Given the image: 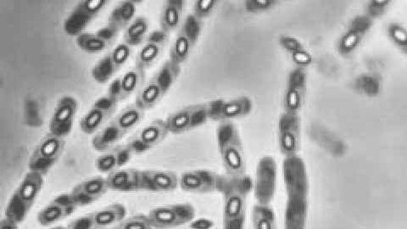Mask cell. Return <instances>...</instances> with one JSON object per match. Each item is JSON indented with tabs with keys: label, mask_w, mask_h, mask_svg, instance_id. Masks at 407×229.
I'll return each mask as SVG.
<instances>
[{
	"label": "cell",
	"mask_w": 407,
	"mask_h": 229,
	"mask_svg": "<svg viewBox=\"0 0 407 229\" xmlns=\"http://www.w3.org/2000/svg\"><path fill=\"white\" fill-rule=\"evenodd\" d=\"M287 194L284 229H306L309 214V183L304 162L297 156L287 157L284 163Z\"/></svg>",
	"instance_id": "cell-1"
},
{
	"label": "cell",
	"mask_w": 407,
	"mask_h": 229,
	"mask_svg": "<svg viewBox=\"0 0 407 229\" xmlns=\"http://www.w3.org/2000/svg\"><path fill=\"white\" fill-rule=\"evenodd\" d=\"M253 188L250 177H224L220 193L223 197V229L246 228L247 199Z\"/></svg>",
	"instance_id": "cell-2"
},
{
	"label": "cell",
	"mask_w": 407,
	"mask_h": 229,
	"mask_svg": "<svg viewBox=\"0 0 407 229\" xmlns=\"http://www.w3.org/2000/svg\"><path fill=\"white\" fill-rule=\"evenodd\" d=\"M45 185L43 175L30 172L24 175L12 193L5 209V216L20 224L27 219Z\"/></svg>",
	"instance_id": "cell-3"
},
{
	"label": "cell",
	"mask_w": 407,
	"mask_h": 229,
	"mask_svg": "<svg viewBox=\"0 0 407 229\" xmlns=\"http://www.w3.org/2000/svg\"><path fill=\"white\" fill-rule=\"evenodd\" d=\"M218 145L227 176L246 174V157L238 129L231 122H224L218 128Z\"/></svg>",
	"instance_id": "cell-4"
},
{
	"label": "cell",
	"mask_w": 407,
	"mask_h": 229,
	"mask_svg": "<svg viewBox=\"0 0 407 229\" xmlns=\"http://www.w3.org/2000/svg\"><path fill=\"white\" fill-rule=\"evenodd\" d=\"M65 141L61 137L47 133L37 144L27 162L30 172L46 177L64 152Z\"/></svg>",
	"instance_id": "cell-5"
},
{
	"label": "cell",
	"mask_w": 407,
	"mask_h": 229,
	"mask_svg": "<svg viewBox=\"0 0 407 229\" xmlns=\"http://www.w3.org/2000/svg\"><path fill=\"white\" fill-rule=\"evenodd\" d=\"M202 22L189 15L181 26L170 48V61L181 66L189 59L202 33Z\"/></svg>",
	"instance_id": "cell-6"
},
{
	"label": "cell",
	"mask_w": 407,
	"mask_h": 229,
	"mask_svg": "<svg viewBox=\"0 0 407 229\" xmlns=\"http://www.w3.org/2000/svg\"><path fill=\"white\" fill-rule=\"evenodd\" d=\"M148 216L153 228L171 229L192 222L195 209L189 203L173 204L154 208Z\"/></svg>",
	"instance_id": "cell-7"
},
{
	"label": "cell",
	"mask_w": 407,
	"mask_h": 229,
	"mask_svg": "<svg viewBox=\"0 0 407 229\" xmlns=\"http://www.w3.org/2000/svg\"><path fill=\"white\" fill-rule=\"evenodd\" d=\"M109 0H84L79 2L63 22V30L68 36L77 37L84 32L89 24L109 5Z\"/></svg>",
	"instance_id": "cell-8"
},
{
	"label": "cell",
	"mask_w": 407,
	"mask_h": 229,
	"mask_svg": "<svg viewBox=\"0 0 407 229\" xmlns=\"http://www.w3.org/2000/svg\"><path fill=\"white\" fill-rule=\"evenodd\" d=\"M78 110L79 103L76 98L70 95L61 97L49 119V133L65 140L73 130Z\"/></svg>",
	"instance_id": "cell-9"
},
{
	"label": "cell",
	"mask_w": 407,
	"mask_h": 229,
	"mask_svg": "<svg viewBox=\"0 0 407 229\" xmlns=\"http://www.w3.org/2000/svg\"><path fill=\"white\" fill-rule=\"evenodd\" d=\"M224 176L213 171L192 170L182 173L178 177V186L182 190L191 194H210L220 192Z\"/></svg>",
	"instance_id": "cell-10"
},
{
	"label": "cell",
	"mask_w": 407,
	"mask_h": 229,
	"mask_svg": "<svg viewBox=\"0 0 407 229\" xmlns=\"http://www.w3.org/2000/svg\"><path fill=\"white\" fill-rule=\"evenodd\" d=\"M210 120L209 110L206 105H195L182 108L165 120L169 133L182 135L192 129L201 128Z\"/></svg>",
	"instance_id": "cell-11"
},
{
	"label": "cell",
	"mask_w": 407,
	"mask_h": 229,
	"mask_svg": "<svg viewBox=\"0 0 407 229\" xmlns=\"http://www.w3.org/2000/svg\"><path fill=\"white\" fill-rule=\"evenodd\" d=\"M277 188V165L272 157H264L256 169L254 185L257 204L270 205L275 197Z\"/></svg>",
	"instance_id": "cell-12"
},
{
	"label": "cell",
	"mask_w": 407,
	"mask_h": 229,
	"mask_svg": "<svg viewBox=\"0 0 407 229\" xmlns=\"http://www.w3.org/2000/svg\"><path fill=\"white\" fill-rule=\"evenodd\" d=\"M132 48L124 42L104 56L92 69V77L99 83H106L126 65L132 56Z\"/></svg>",
	"instance_id": "cell-13"
},
{
	"label": "cell",
	"mask_w": 407,
	"mask_h": 229,
	"mask_svg": "<svg viewBox=\"0 0 407 229\" xmlns=\"http://www.w3.org/2000/svg\"><path fill=\"white\" fill-rule=\"evenodd\" d=\"M118 103L107 94L97 99L79 122L81 131L87 135H92L101 130L113 114Z\"/></svg>",
	"instance_id": "cell-14"
},
{
	"label": "cell",
	"mask_w": 407,
	"mask_h": 229,
	"mask_svg": "<svg viewBox=\"0 0 407 229\" xmlns=\"http://www.w3.org/2000/svg\"><path fill=\"white\" fill-rule=\"evenodd\" d=\"M168 133L165 120H154L141 128L127 144L130 145L134 156L143 155L160 144L168 137Z\"/></svg>",
	"instance_id": "cell-15"
},
{
	"label": "cell",
	"mask_w": 407,
	"mask_h": 229,
	"mask_svg": "<svg viewBox=\"0 0 407 229\" xmlns=\"http://www.w3.org/2000/svg\"><path fill=\"white\" fill-rule=\"evenodd\" d=\"M77 209L70 193L56 195L52 201L39 211L37 222L42 227H51L72 216Z\"/></svg>",
	"instance_id": "cell-16"
},
{
	"label": "cell",
	"mask_w": 407,
	"mask_h": 229,
	"mask_svg": "<svg viewBox=\"0 0 407 229\" xmlns=\"http://www.w3.org/2000/svg\"><path fill=\"white\" fill-rule=\"evenodd\" d=\"M169 35L161 30H156L149 35L147 39L140 45L137 53L135 66L146 70L155 65L163 55L168 44Z\"/></svg>",
	"instance_id": "cell-17"
},
{
	"label": "cell",
	"mask_w": 407,
	"mask_h": 229,
	"mask_svg": "<svg viewBox=\"0 0 407 229\" xmlns=\"http://www.w3.org/2000/svg\"><path fill=\"white\" fill-rule=\"evenodd\" d=\"M108 188L106 178L94 176L75 186L70 194L78 207L88 206L105 195Z\"/></svg>",
	"instance_id": "cell-18"
},
{
	"label": "cell",
	"mask_w": 407,
	"mask_h": 229,
	"mask_svg": "<svg viewBox=\"0 0 407 229\" xmlns=\"http://www.w3.org/2000/svg\"><path fill=\"white\" fill-rule=\"evenodd\" d=\"M210 120L231 122L243 118L251 109V102L246 97L231 99L228 101H215L207 104Z\"/></svg>",
	"instance_id": "cell-19"
},
{
	"label": "cell",
	"mask_w": 407,
	"mask_h": 229,
	"mask_svg": "<svg viewBox=\"0 0 407 229\" xmlns=\"http://www.w3.org/2000/svg\"><path fill=\"white\" fill-rule=\"evenodd\" d=\"M178 176L167 170L141 171V191L154 193H168L177 190Z\"/></svg>",
	"instance_id": "cell-20"
},
{
	"label": "cell",
	"mask_w": 407,
	"mask_h": 229,
	"mask_svg": "<svg viewBox=\"0 0 407 229\" xmlns=\"http://www.w3.org/2000/svg\"><path fill=\"white\" fill-rule=\"evenodd\" d=\"M280 147L287 157L296 156L300 149V124L296 113L287 112L280 125Z\"/></svg>",
	"instance_id": "cell-21"
},
{
	"label": "cell",
	"mask_w": 407,
	"mask_h": 229,
	"mask_svg": "<svg viewBox=\"0 0 407 229\" xmlns=\"http://www.w3.org/2000/svg\"><path fill=\"white\" fill-rule=\"evenodd\" d=\"M118 32L106 26L97 32H82L76 37V45L82 51L99 54L106 51L113 44Z\"/></svg>",
	"instance_id": "cell-22"
},
{
	"label": "cell",
	"mask_w": 407,
	"mask_h": 229,
	"mask_svg": "<svg viewBox=\"0 0 407 229\" xmlns=\"http://www.w3.org/2000/svg\"><path fill=\"white\" fill-rule=\"evenodd\" d=\"M134 156V154L130 145H118L96 158L95 168L99 173L108 175L115 170L124 168Z\"/></svg>",
	"instance_id": "cell-23"
},
{
	"label": "cell",
	"mask_w": 407,
	"mask_h": 229,
	"mask_svg": "<svg viewBox=\"0 0 407 229\" xmlns=\"http://www.w3.org/2000/svg\"><path fill=\"white\" fill-rule=\"evenodd\" d=\"M108 188L116 192L132 193L141 191V171L119 168L106 177Z\"/></svg>",
	"instance_id": "cell-24"
},
{
	"label": "cell",
	"mask_w": 407,
	"mask_h": 229,
	"mask_svg": "<svg viewBox=\"0 0 407 229\" xmlns=\"http://www.w3.org/2000/svg\"><path fill=\"white\" fill-rule=\"evenodd\" d=\"M167 92L155 76L140 87L136 94L135 105L146 111L153 109L161 101Z\"/></svg>",
	"instance_id": "cell-25"
},
{
	"label": "cell",
	"mask_w": 407,
	"mask_h": 229,
	"mask_svg": "<svg viewBox=\"0 0 407 229\" xmlns=\"http://www.w3.org/2000/svg\"><path fill=\"white\" fill-rule=\"evenodd\" d=\"M186 2L184 0H168L162 7L160 16L161 30L169 35L180 28Z\"/></svg>",
	"instance_id": "cell-26"
},
{
	"label": "cell",
	"mask_w": 407,
	"mask_h": 229,
	"mask_svg": "<svg viewBox=\"0 0 407 229\" xmlns=\"http://www.w3.org/2000/svg\"><path fill=\"white\" fill-rule=\"evenodd\" d=\"M306 92V74L302 70H296L290 75L286 106L288 112L296 113L301 107Z\"/></svg>",
	"instance_id": "cell-27"
},
{
	"label": "cell",
	"mask_w": 407,
	"mask_h": 229,
	"mask_svg": "<svg viewBox=\"0 0 407 229\" xmlns=\"http://www.w3.org/2000/svg\"><path fill=\"white\" fill-rule=\"evenodd\" d=\"M137 4L132 0L123 1L116 6L109 16L107 26L115 32L126 29L136 18Z\"/></svg>",
	"instance_id": "cell-28"
},
{
	"label": "cell",
	"mask_w": 407,
	"mask_h": 229,
	"mask_svg": "<svg viewBox=\"0 0 407 229\" xmlns=\"http://www.w3.org/2000/svg\"><path fill=\"white\" fill-rule=\"evenodd\" d=\"M116 125L112 122L99 130L93 137L92 147L95 151L105 153L118 147V143L125 136Z\"/></svg>",
	"instance_id": "cell-29"
},
{
	"label": "cell",
	"mask_w": 407,
	"mask_h": 229,
	"mask_svg": "<svg viewBox=\"0 0 407 229\" xmlns=\"http://www.w3.org/2000/svg\"><path fill=\"white\" fill-rule=\"evenodd\" d=\"M127 208L123 204L114 203L93 212L96 229H106L112 225L122 223L126 218Z\"/></svg>",
	"instance_id": "cell-30"
},
{
	"label": "cell",
	"mask_w": 407,
	"mask_h": 229,
	"mask_svg": "<svg viewBox=\"0 0 407 229\" xmlns=\"http://www.w3.org/2000/svg\"><path fill=\"white\" fill-rule=\"evenodd\" d=\"M144 78L145 70L136 66L119 78L120 101L138 93L140 87L144 85Z\"/></svg>",
	"instance_id": "cell-31"
},
{
	"label": "cell",
	"mask_w": 407,
	"mask_h": 229,
	"mask_svg": "<svg viewBox=\"0 0 407 229\" xmlns=\"http://www.w3.org/2000/svg\"><path fill=\"white\" fill-rule=\"evenodd\" d=\"M149 30V22L145 16H137L132 23L125 29L123 42L131 48L137 47L147 39Z\"/></svg>",
	"instance_id": "cell-32"
},
{
	"label": "cell",
	"mask_w": 407,
	"mask_h": 229,
	"mask_svg": "<svg viewBox=\"0 0 407 229\" xmlns=\"http://www.w3.org/2000/svg\"><path fill=\"white\" fill-rule=\"evenodd\" d=\"M144 118V111L134 105L128 106L112 120L120 131L127 135L132 129L139 126Z\"/></svg>",
	"instance_id": "cell-33"
},
{
	"label": "cell",
	"mask_w": 407,
	"mask_h": 229,
	"mask_svg": "<svg viewBox=\"0 0 407 229\" xmlns=\"http://www.w3.org/2000/svg\"><path fill=\"white\" fill-rule=\"evenodd\" d=\"M254 229H277L275 211L270 205L256 204L252 210Z\"/></svg>",
	"instance_id": "cell-34"
},
{
	"label": "cell",
	"mask_w": 407,
	"mask_h": 229,
	"mask_svg": "<svg viewBox=\"0 0 407 229\" xmlns=\"http://www.w3.org/2000/svg\"><path fill=\"white\" fill-rule=\"evenodd\" d=\"M181 68L180 65L173 63L171 61H168L161 66V69L158 70L156 75H154L160 82L162 87H164L165 92H168L173 86L177 81L178 76H180Z\"/></svg>",
	"instance_id": "cell-35"
},
{
	"label": "cell",
	"mask_w": 407,
	"mask_h": 229,
	"mask_svg": "<svg viewBox=\"0 0 407 229\" xmlns=\"http://www.w3.org/2000/svg\"><path fill=\"white\" fill-rule=\"evenodd\" d=\"M218 4L217 0H196L194 4L192 15L202 22L213 13Z\"/></svg>",
	"instance_id": "cell-36"
},
{
	"label": "cell",
	"mask_w": 407,
	"mask_h": 229,
	"mask_svg": "<svg viewBox=\"0 0 407 229\" xmlns=\"http://www.w3.org/2000/svg\"><path fill=\"white\" fill-rule=\"evenodd\" d=\"M119 224L123 229H153L148 215L142 213L131 216Z\"/></svg>",
	"instance_id": "cell-37"
},
{
	"label": "cell",
	"mask_w": 407,
	"mask_h": 229,
	"mask_svg": "<svg viewBox=\"0 0 407 229\" xmlns=\"http://www.w3.org/2000/svg\"><path fill=\"white\" fill-rule=\"evenodd\" d=\"M68 229H96L93 213L86 214L70 222Z\"/></svg>",
	"instance_id": "cell-38"
},
{
	"label": "cell",
	"mask_w": 407,
	"mask_h": 229,
	"mask_svg": "<svg viewBox=\"0 0 407 229\" xmlns=\"http://www.w3.org/2000/svg\"><path fill=\"white\" fill-rule=\"evenodd\" d=\"M20 224L9 218H4L0 220V229H19Z\"/></svg>",
	"instance_id": "cell-39"
},
{
	"label": "cell",
	"mask_w": 407,
	"mask_h": 229,
	"mask_svg": "<svg viewBox=\"0 0 407 229\" xmlns=\"http://www.w3.org/2000/svg\"><path fill=\"white\" fill-rule=\"evenodd\" d=\"M49 229H68V228L63 227V226H58V227H53V228H49Z\"/></svg>",
	"instance_id": "cell-40"
},
{
	"label": "cell",
	"mask_w": 407,
	"mask_h": 229,
	"mask_svg": "<svg viewBox=\"0 0 407 229\" xmlns=\"http://www.w3.org/2000/svg\"><path fill=\"white\" fill-rule=\"evenodd\" d=\"M109 229H123L122 227L120 226V224L118 226L109 228Z\"/></svg>",
	"instance_id": "cell-41"
}]
</instances>
